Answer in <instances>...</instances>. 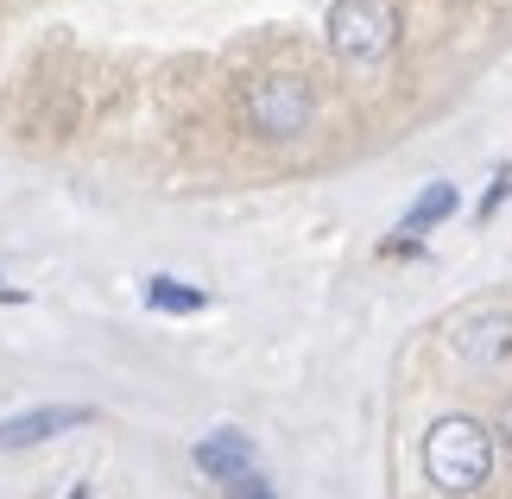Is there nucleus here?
<instances>
[{
  "label": "nucleus",
  "mask_w": 512,
  "mask_h": 499,
  "mask_svg": "<svg viewBox=\"0 0 512 499\" xmlns=\"http://www.w3.org/2000/svg\"><path fill=\"white\" fill-rule=\"evenodd\" d=\"M424 474L430 487L449 493V499H468L487 487V474H494V430L481 424V417H437L424 436Z\"/></svg>",
  "instance_id": "1"
},
{
  "label": "nucleus",
  "mask_w": 512,
  "mask_h": 499,
  "mask_svg": "<svg viewBox=\"0 0 512 499\" xmlns=\"http://www.w3.org/2000/svg\"><path fill=\"white\" fill-rule=\"evenodd\" d=\"M317 114V89L291 70H272V76H253L247 83V127L266 133V139H298Z\"/></svg>",
  "instance_id": "2"
},
{
  "label": "nucleus",
  "mask_w": 512,
  "mask_h": 499,
  "mask_svg": "<svg viewBox=\"0 0 512 499\" xmlns=\"http://www.w3.org/2000/svg\"><path fill=\"white\" fill-rule=\"evenodd\" d=\"M329 45L348 64H373L399 45V0H336L329 7Z\"/></svg>",
  "instance_id": "3"
},
{
  "label": "nucleus",
  "mask_w": 512,
  "mask_h": 499,
  "mask_svg": "<svg viewBox=\"0 0 512 499\" xmlns=\"http://www.w3.org/2000/svg\"><path fill=\"white\" fill-rule=\"evenodd\" d=\"M449 348L468 367H512V310H475L449 329Z\"/></svg>",
  "instance_id": "4"
},
{
  "label": "nucleus",
  "mask_w": 512,
  "mask_h": 499,
  "mask_svg": "<svg viewBox=\"0 0 512 499\" xmlns=\"http://www.w3.org/2000/svg\"><path fill=\"white\" fill-rule=\"evenodd\" d=\"M89 405H32L19 417H0V449H32V443H51L64 430H83L89 424Z\"/></svg>",
  "instance_id": "5"
},
{
  "label": "nucleus",
  "mask_w": 512,
  "mask_h": 499,
  "mask_svg": "<svg viewBox=\"0 0 512 499\" xmlns=\"http://www.w3.org/2000/svg\"><path fill=\"white\" fill-rule=\"evenodd\" d=\"M190 455H196V468H203L215 487H228V481H241V474L260 468V455H253V436H247V430H228V424L209 430Z\"/></svg>",
  "instance_id": "6"
},
{
  "label": "nucleus",
  "mask_w": 512,
  "mask_h": 499,
  "mask_svg": "<svg viewBox=\"0 0 512 499\" xmlns=\"http://www.w3.org/2000/svg\"><path fill=\"white\" fill-rule=\"evenodd\" d=\"M456 203H462V196H456V184H443V177H437V184H430L424 196H418V203H411L405 209V234H430V228H437L443 222V215H456Z\"/></svg>",
  "instance_id": "7"
},
{
  "label": "nucleus",
  "mask_w": 512,
  "mask_h": 499,
  "mask_svg": "<svg viewBox=\"0 0 512 499\" xmlns=\"http://www.w3.org/2000/svg\"><path fill=\"white\" fill-rule=\"evenodd\" d=\"M146 304H152V310H171V316H184V310H203L209 297L196 291V285H177V278L152 272V278H146Z\"/></svg>",
  "instance_id": "8"
},
{
  "label": "nucleus",
  "mask_w": 512,
  "mask_h": 499,
  "mask_svg": "<svg viewBox=\"0 0 512 499\" xmlns=\"http://www.w3.org/2000/svg\"><path fill=\"white\" fill-rule=\"evenodd\" d=\"M222 493H228V499H279V493H272V481H266L260 468H253V474H241V481H228Z\"/></svg>",
  "instance_id": "9"
},
{
  "label": "nucleus",
  "mask_w": 512,
  "mask_h": 499,
  "mask_svg": "<svg viewBox=\"0 0 512 499\" xmlns=\"http://www.w3.org/2000/svg\"><path fill=\"white\" fill-rule=\"evenodd\" d=\"M500 430H506V443H512V398L500 405Z\"/></svg>",
  "instance_id": "10"
}]
</instances>
